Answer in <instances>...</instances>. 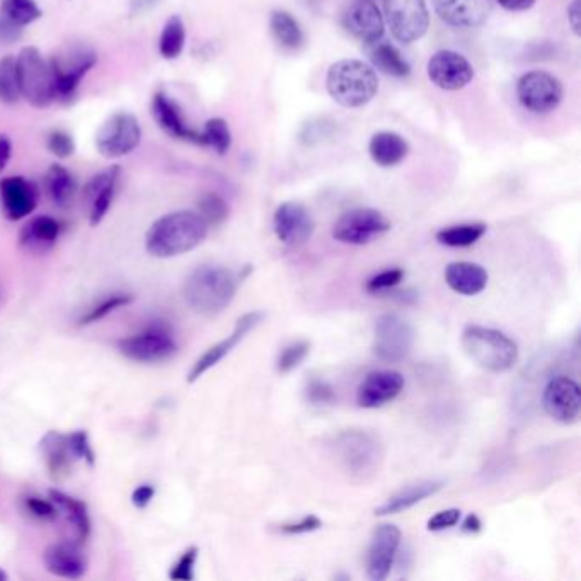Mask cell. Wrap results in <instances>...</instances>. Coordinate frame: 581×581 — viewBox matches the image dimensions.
<instances>
[{
    "instance_id": "obj_1",
    "label": "cell",
    "mask_w": 581,
    "mask_h": 581,
    "mask_svg": "<svg viewBox=\"0 0 581 581\" xmlns=\"http://www.w3.org/2000/svg\"><path fill=\"white\" fill-rule=\"evenodd\" d=\"M208 236V224L191 210L167 213L150 225L145 234V249L159 259L176 258L198 248Z\"/></svg>"
},
{
    "instance_id": "obj_2",
    "label": "cell",
    "mask_w": 581,
    "mask_h": 581,
    "mask_svg": "<svg viewBox=\"0 0 581 581\" xmlns=\"http://www.w3.org/2000/svg\"><path fill=\"white\" fill-rule=\"evenodd\" d=\"M241 280L227 266H198L186 278L183 297L198 316L217 317L232 304Z\"/></svg>"
},
{
    "instance_id": "obj_3",
    "label": "cell",
    "mask_w": 581,
    "mask_h": 581,
    "mask_svg": "<svg viewBox=\"0 0 581 581\" xmlns=\"http://www.w3.org/2000/svg\"><path fill=\"white\" fill-rule=\"evenodd\" d=\"M326 87L336 103L345 108H360L375 98L379 77L369 64L346 58L329 67Z\"/></svg>"
},
{
    "instance_id": "obj_4",
    "label": "cell",
    "mask_w": 581,
    "mask_h": 581,
    "mask_svg": "<svg viewBox=\"0 0 581 581\" xmlns=\"http://www.w3.org/2000/svg\"><path fill=\"white\" fill-rule=\"evenodd\" d=\"M462 348L479 369L493 374L512 370L518 362L515 341L498 329L471 324L462 333Z\"/></svg>"
},
{
    "instance_id": "obj_5",
    "label": "cell",
    "mask_w": 581,
    "mask_h": 581,
    "mask_svg": "<svg viewBox=\"0 0 581 581\" xmlns=\"http://www.w3.org/2000/svg\"><path fill=\"white\" fill-rule=\"evenodd\" d=\"M333 449L343 471L358 481H367L375 476L384 459L379 438L363 430L340 433L334 440Z\"/></svg>"
},
{
    "instance_id": "obj_6",
    "label": "cell",
    "mask_w": 581,
    "mask_h": 581,
    "mask_svg": "<svg viewBox=\"0 0 581 581\" xmlns=\"http://www.w3.org/2000/svg\"><path fill=\"white\" fill-rule=\"evenodd\" d=\"M48 64L55 82V99L70 103L87 72L98 64V53L87 45L77 43L55 53Z\"/></svg>"
},
{
    "instance_id": "obj_7",
    "label": "cell",
    "mask_w": 581,
    "mask_h": 581,
    "mask_svg": "<svg viewBox=\"0 0 581 581\" xmlns=\"http://www.w3.org/2000/svg\"><path fill=\"white\" fill-rule=\"evenodd\" d=\"M18 64L19 87L21 96L33 108H48L55 99V82L52 69L35 47H24L16 58Z\"/></svg>"
},
{
    "instance_id": "obj_8",
    "label": "cell",
    "mask_w": 581,
    "mask_h": 581,
    "mask_svg": "<svg viewBox=\"0 0 581 581\" xmlns=\"http://www.w3.org/2000/svg\"><path fill=\"white\" fill-rule=\"evenodd\" d=\"M178 341L166 324H150L140 333L118 341V351L132 362L161 363L178 353Z\"/></svg>"
},
{
    "instance_id": "obj_9",
    "label": "cell",
    "mask_w": 581,
    "mask_h": 581,
    "mask_svg": "<svg viewBox=\"0 0 581 581\" xmlns=\"http://www.w3.org/2000/svg\"><path fill=\"white\" fill-rule=\"evenodd\" d=\"M415 345V329L404 317L384 314L374 326L375 357L387 363L403 362Z\"/></svg>"
},
{
    "instance_id": "obj_10",
    "label": "cell",
    "mask_w": 581,
    "mask_h": 581,
    "mask_svg": "<svg viewBox=\"0 0 581 581\" xmlns=\"http://www.w3.org/2000/svg\"><path fill=\"white\" fill-rule=\"evenodd\" d=\"M384 16L392 36L404 45L421 40L430 28L426 0H384Z\"/></svg>"
},
{
    "instance_id": "obj_11",
    "label": "cell",
    "mask_w": 581,
    "mask_h": 581,
    "mask_svg": "<svg viewBox=\"0 0 581 581\" xmlns=\"http://www.w3.org/2000/svg\"><path fill=\"white\" fill-rule=\"evenodd\" d=\"M391 231V222L374 208H353L343 213L333 227V237L341 244L365 246Z\"/></svg>"
},
{
    "instance_id": "obj_12",
    "label": "cell",
    "mask_w": 581,
    "mask_h": 581,
    "mask_svg": "<svg viewBox=\"0 0 581 581\" xmlns=\"http://www.w3.org/2000/svg\"><path fill=\"white\" fill-rule=\"evenodd\" d=\"M142 140V128L132 113L120 111L104 121L96 135V149L106 159L128 156Z\"/></svg>"
},
{
    "instance_id": "obj_13",
    "label": "cell",
    "mask_w": 581,
    "mask_h": 581,
    "mask_svg": "<svg viewBox=\"0 0 581 581\" xmlns=\"http://www.w3.org/2000/svg\"><path fill=\"white\" fill-rule=\"evenodd\" d=\"M517 98L530 113L535 115L551 113L563 101V84L553 74L532 70L520 77Z\"/></svg>"
},
{
    "instance_id": "obj_14",
    "label": "cell",
    "mask_w": 581,
    "mask_h": 581,
    "mask_svg": "<svg viewBox=\"0 0 581 581\" xmlns=\"http://www.w3.org/2000/svg\"><path fill=\"white\" fill-rule=\"evenodd\" d=\"M542 408L554 421L573 425L581 415L580 384L568 375H556L542 391Z\"/></svg>"
},
{
    "instance_id": "obj_15",
    "label": "cell",
    "mask_w": 581,
    "mask_h": 581,
    "mask_svg": "<svg viewBox=\"0 0 581 581\" xmlns=\"http://www.w3.org/2000/svg\"><path fill=\"white\" fill-rule=\"evenodd\" d=\"M426 74L433 86H437L438 89L459 91L471 84L474 79V67L461 53L440 50L428 60Z\"/></svg>"
},
{
    "instance_id": "obj_16",
    "label": "cell",
    "mask_w": 581,
    "mask_h": 581,
    "mask_svg": "<svg viewBox=\"0 0 581 581\" xmlns=\"http://www.w3.org/2000/svg\"><path fill=\"white\" fill-rule=\"evenodd\" d=\"M263 319H265V312L263 311L248 312V314L239 317L234 331L225 340L219 341L217 345L210 346L202 357L193 363L188 379H186L188 384H193L202 375L207 374L208 370L213 369L215 365H219L254 328H258L259 324L263 323Z\"/></svg>"
},
{
    "instance_id": "obj_17",
    "label": "cell",
    "mask_w": 581,
    "mask_h": 581,
    "mask_svg": "<svg viewBox=\"0 0 581 581\" xmlns=\"http://www.w3.org/2000/svg\"><path fill=\"white\" fill-rule=\"evenodd\" d=\"M403 534L396 525L382 524L374 530L367 553V575L372 581H384L391 575L401 547Z\"/></svg>"
},
{
    "instance_id": "obj_18",
    "label": "cell",
    "mask_w": 581,
    "mask_h": 581,
    "mask_svg": "<svg viewBox=\"0 0 581 581\" xmlns=\"http://www.w3.org/2000/svg\"><path fill=\"white\" fill-rule=\"evenodd\" d=\"M343 28L357 40L375 45L386 33V19L374 0H357L341 16Z\"/></svg>"
},
{
    "instance_id": "obj_19",
    "label": "cell",
    "mask_w": 581,
    "mask_h": 581,
    "mask_svg": "<svg viewBox=\"0 0 581 581\" xmlns=\"http://www.w3.org/2000/svg\"><path fill=\"white\" fill-rule=\"evenodd\" d=\"M314 220L302 203L285 202L275 210L273 215V229L278 241L287 244L290 248L302 246L314 234Z\"/></svg>"
},
{
    "instance_id": "obj_20",
    "label": "cell",
    "mask_w": 581,
    "mask_h": 581,
    "mask_svg": "<svg viewBox=\"0 0 581 581\" xmlns=\"http://www.w3.org/2000/svg\"><path fill=\"white\" fill-rule=\"evenodd\" d=\"M38 198L40 191L33 181L23 176L0 179V205L7 220L18 222L29 217L38 207Z\"/></svg>"
},
{
    "instance_id": "obj_21",
    "label": "cell",
    "mask_w": 581,
    "mask_h": 581,
    "mask_svg": "<svg viewBox=\"0 0 581 581\" xmlns=\"http://www.w3.org/2000/svg\"><path fill=\"white\" fill-rule=\"evenodd\" d=\"M404 380L396 370H374L357 389V403L363 409H375L392 403L403 392Z\"/></svg>"
},
{
    "instance_id": "obj_22",
    "label": "cell",
    "mask_w": 581,
    "mask_h": 581,
    "mask_svg": "<svg viewBox=\"0 0 581 581\" xmlns=\"http://www.w3.org/2000/svg\"><path fill=\"white\" fill-rule=\"evenodd\" d=\"M495 0H433L438 18L452 28H478L486 23Z\"/></svg>"
},
{
    "instance_id": "obj_23",
    "label": "cell",
    "mask_w": 581,
    "mask_h": 581,
    "mask_svg": "<svg viewBox=\"0 0 581 581\" xmlns=\"http://www.w3.org/2000/svg\"><path fill=\"white\" fill-rule=\"evenodd\" d=\"M120 173V167L111 166L110 169H104L93 176L84 186V202L89 207V222L93 227L101 224L106 213L110 212L111 203L115 200Z\"/></svg>"
},
{
    "instance_id": "obj_24",
    "label": "cell",
    "mask_w": 581,
    "mask_h": 581,
    "mask_svg": "<svg viewBox=\"0 0 581 581\" xmlns=\"http://www.w3.org/2000/svg\"><path fill=\"white\" fill-rule=\"evenodd\" d=\"M43 564L48 573L64 580H81L89 568L86 554L75 542H55L43 553Z\"/></svg>"
},
{
    "instance_id": "obj_25",
    "label": "cell",
    "mask_w": 581,
    "mask_h": 581,
    "mask_svg": "<svg viewBox=\"0 0 581 581\" xmlns=\"http://www.w3.org/2000/svg\"><path fill=\"white\" fill-rule=\"evenodd\" d=\"M152 115L161 130L174 139L185 140L191 144L203 145L202 132H196L186 125L178 103L169 98L166 93H157L152 99Z\"/></svg>"
},
{
    "instance_id": "obj_26",
    "label": "cell",
    "mask_w": 581,
    "mask_h": 581,
    "mask_svg": "<svg viewBox=\"0 0 581 581\" xmlns=\"http://www.w3.org/2000/svg\"><path fill=\"white\" fill-rule=\"evenodd\" d=\"M40 452L45 466H47L48 474L55 483L69 478L75 462H77V457L70 449L67 433L48 432L40 440Z\"/></svg>"
},
{
    "instance_id": "obj_27",
    "label": "cell",
    "mask_w": 581,
    "mask_h": 581,
    "mask_svg": "<svg viewBox=\"0 0 581 581\" xmlns=\"http://www.w3.org/2000/svg\"><path fill=\"white\" fill-rule=\"evenodd\" d=\"M62 225L50 215H38L29 219L19 231V246L33 254H43L57 244Z\"/></svg>"
},
{
    "instance_id": "obj_28",
    "label": "cell",
    "mask_w": 581,
    "mask_h": 581,
    "mask_svg": "<svg viewBox=\"0 0 581 581\" xmlns=\"http://www.w3.org/2000/svg\"><path fill=\"white\" fill-rule=\"evenodd\" d=\"M445 483L440 479H426L420 483L409 484L399 489L396 495L387 498L386 503L375 508L377 517H387V515H397V513L406 512L409 508L415 507L421 501H425L430 496L437 495L440 489H443Z\"/></svg>"
},
{
    "instance_id": "obj_29",
    "label": "cell",
    "mask_w": 581,
    "mask_h": 581,
    "mask_svg": "<svg viewBox=\"0 0 581 581\" xmlns=\"http://www.w3.org/2000/svg\"><path fill=\"white\" fill-rule=\"evenodd\" d=\"M489 275L483 266L469 261H455L445 270V282L454 292L464 297H474L488 287Z\"/></svg>"
},
{
    "instance_id": "obj_30",
    "label": "cell",
    "mask_w": 581,
    "mask_h": 581,
    "mask_svg": "<svg viewBox=\"0 0 581 581\" xmlns=\"http://www.w3.org/2000/svg\"><path fill=\"white\" fill-rule=\"evenodd\" d=\"M48 496L57 505L60 517H64L65 522L74 529L77 541L86 542L89 539V535H91V529H93L86 503L77 500L74 496L67 495L60 489H50Z\"/></svg>"
},
{
    "instance_id": "obj_31",
    "label": "cell",
    "mask_w": 581,
    "mask_h": 581,
    "mask_svg": "<svg viewBox=\"0 0 581 581\" xmlns=\"http://www.w3.org/2000/svg\"><path fill=\"white\" fill-rule=\"evenodd\" d=\"M408 152V142L399 133L379 132L370 139L369 154L377 166H397L408 156Z\"/></svg>"
},
{
    "instance_id": "obj_32",
    "label": "cell",
    "mask_w": 581,
    "mask_h": 581,
    "mask_svg": "<svg viewBox=\"0 0 581 581\" xmlns=\"http://www.w3.org/2000/svg\"><path fill=\"white\" fill-rule=\"evenodd\" d=\"M45 190L57 207L65 208L74 200L77 183L67 167L52 164L45 174Z\"/></svg>"
},
{
    "instance_id": "obj_33",
    "label": "cell",
    "mask_w": 581,
    "mask_h": 581,
    "mask_svg": "<svg viewBox=\"0 0 581 581\" xmlns=\"http://www.w3.org/2000/svg\"><path fill=\"white\" fill-rule=\"evenodd\" d=\"M488 227L481 222L452 225L437 232V242L447 248H469L486 234Z\"/></svg>"
},
{
    "instance_id": "obj_34",
    "label": "cell",
    "mask_w": 581,
    "mask_h": 581,
    "mask_svg": "<svg viewBox=\"0 0 581 581\" xmlns=\"http://www.w3.org/2000/svg\"><path fill=\"white\" fill-rule=\"evenodd\" d=\"M370 58H372L375 69H379L384 74L392 75V77L403 79V77H408L409 72H411L408 62L391 43H375Z\"/></svg>"
},
{
    "instance_id": "obj_35",
    "label": "cell",
    "mask_w": 581,
    "mask_h": 581,
    "mask_svg": "<svg viewBox=\"0 0 581 581\" xmlns=\"http://www.w3.org/2000/svg\"><path fill=\"white\" fill-rule=\"evenodd\" d=\"M271 33L282 47L295 50L304 43V33L297 19L285 11H275L270 19Z\"/></svg>"
},
{
    "instance_id": "obj_36",
    "label": "cell",
    "mask_w": 581,
    "mask_h": 581,
    "mask_svg": "<svg viewBox=\"0 0 581 581\" xmlns=\"http://www.w3.org/2000/svg\"><path fill=\"white\" fill-rule=\"evenodd\" d=\"M186 43V28L183 19L179 16H171L167 19L162 28L161 38H159V52L162 58L174 60L183 53Z\"/></svg>"
},
{
    "instance_id": "obj_37",
    "label": "cell",
    "mask_w": 581,
    "mask_h": 581,
    "mask_svg": "<svg viewBox=\"0 0 581 581\" xmlns=\"http://www.w3.org/2000/svg\"><path fill=\"white\" fill-rule=\"evenodd\" d=\"M133 300H135V295L125 294V292L108 295V297L99 300L98 304H94L91 309H87L86 314L79 319V324L91 326V324L99 323V321H103L104 317L132 304Z\"/></svg>"
},
{
    "instance_id": "obj_38",
    "label": "cell",
    "mask_w": 581,
    "mask_h": 581,
    "mask_svg": "<svg viewBox=\"0 0 581 581\" xmlns=\"http://www.w3.org/2000/svg\"><path fill=\"white\" fill-rule=\"evenodd\" d=\"M21 98L16 58H0V103L16 104Z\"/></svg>"
},
{
    "instance_id": "obj_39",
    "label": "cell",
    "mask_w": 581,
    "mask_h": 581,
    "mask_svg": "<svg viewBox=\"0 0 581 581\" xmlns=\"http://www.w3.org/2000/svg\"><path fill=\"white\" fill-rule=\"evenodd\" d=\"M0 12L21 28L35 23L43 16L35 0H0Z\"/></svg>"
},
{
    "instance_id": "obj_40",
    "label": "cell",
    "mask_w": 581,
    "mask_h": 581,
    "mask_svg": "<svg viewBox=\"0 0 581 581\" xmlns=\"http://www.w3.org/2000/svg\"><path fill=\"white\" fill-rule=\"evenodd\" d=\"M203 145L212 147L217 154L225 156L232 145V133L224 118H212L205 123L202 132Z\"/></svg>"
},
{
    "instance_id": "obj_41",
    "label": "cell",
    "mask_w": 581,
    "mask_h": 581,
    "mask_svg": "<svg viewBox=\"0 0 581 581\" xmlns=\"http://www.w3.org/2000/svg\"><path fill=\"white\" fill-rule=\"evenodd\" d=\"M311 353V343L307 340L292 341L290 345L283 346L275 360V369L278 374H290L294 372L300 363L304 362Z\"/></svg>"
},
{
    "instance_id": "obj_42",
    "label": "cell",
    "mask_w": 581,
    "mask_h": 581,
    "mask_svg": "<svg viewBox=\"0 0 581 581\" xmlns=\"http://www.w3.org/2000/svg\"><path fill=\"white\" fill-rule=\"evenodd\" d=\"M198 210L208 225H219L229 217V205L217 193H207L200 198Z\"/></svg>"
},
{
    "instance_id": "obj_43",
    "label": "cell",
    "mask_w": 581,
    "mask_h": 581,
    "mask_svg": "<svg viewBox=\"0 0 581 581\" xmlns=\"http://www.w3.org/2000/svg\"><path fill=\"white\" fill-rule=\"evenodd\" d=\"M23 503L24 510H26L29 517L35 518L38 522L50 524V522H57L58 518H60L57 505L50 500V496L41 498L38 495H29L24 498Z\"/></svg>"
},
{
    "instance_id": "obj_44",
    "label": "cell",
    "mask_w": 581,
    "mask_h": 581,
    "mask_svg": "<svg viewBox=\"0 0 581 581\" xmlns=\"http://www.w3.org/2000/svg\"><path fill=\"white\" fill-rule=\"evenodd\" d=\"M198 547H188L185 553L179 556L178 561L169 570V580L193 581L195 580V566L198 561Z\"/></svg>"
},
{
    "instance_id": "obj_45",
    "label": "cell",
    "mask_w": 581,
    "mask_h": 581,
    "mask_svg": "<svg viewBox=\"0 0 581 581\" xmlns=\"http://www.w3.org/2000/svg\"><path fill=\"white\" fill-rule=\"evenodd\" d=\"M404 270L401 268H391V270L380 271L377 275L370 278L367 285H365V290L369 294H386L389 290H394V288L399 285V283L404 280Z\"/></svg>"
},
{
    "instance_id": "obj_46",
    "label": "cell",
    "mask_w": 581,
    "mask_h": 581,
    "mask_svg": "<svg viewBox=\"0 0 581 581\" xmlns=\"http://www.w3.org/2000/svg\"><path fill=\"white\" fill-rule=\"evenodd\" d=\"M67 438H69L70 449L77 457V461H84L93 467L96 464V454H94L93 445H91L87 432L75 430V432L67 433Z\"/></svg>"
},
{
    "instance_id": "obj_47",
    "label": "cell",
    "mask_w": 581,
    "mask_h": 581,
    "mask_svg": "<svg viewBox=\"0 0 581 581\" xmlns=\"http://www.w3.org/2000/svg\"><path fill=\"white\" fill-rule=\"evenodd\" d=\"M47 149L58 159H67L75 152V142L72 139V135L64 132V130H53L48 135Z\"/></svg>"
},
{
    "instance_id": "obj_48",
    "label": "cell",
    "mask_w": 581,
    "mask_h": 581,
    "mask_svg": "<svg viewBox=\"0 0 581 581\" xmlns=\"http://www.w3.org/2000/svg\"><path fill=\"white\" fill-rule=\"evenodd\" d=\"M305 397L312 404H331L336 396L326 380L312 379L305 387Z\"/></svg>"
},
{
    "instance_id": "obj_49",
    "label": "cell",
    "mask_w": 581,
    "mask_h": 581,
    "mask_svg": "<svg viewBox=\"0 0 581 581\" xmlns=\"http://www.w3.org/2000/svg\"><path fill=\"white\" fill-rule=\"evenodd\" d=\"M459 520H461V510L459 508H449V510H443V512H438L437 515H433L428 520L426 529L430 530V532L452 529V527L459 524Z\"/></svg>"
},
{
    "instance_id": "obj_50",
    "label": "cell",
    "mask_w": 581,
    "mask_h": 581,
    "mask_svg": "<svg viewBox=\"0 0 581 581\" xmlns=\"http://www.w3.org/2000/svg\"><path fill=\"white\" fill-rule=\"evenodd\" d=\"M321 527H323L321 518L316 517V515H305V517L300 518L299 522L282 525L280 532L287 535L311 534Z\"/></svg>"
},
{
    "instance_id": "obj_51",
    "label": "cell",
    "mask_w": 581,
    "mask_h": 581,
    "mask_svg": "<svg viewBox=\"0 0 581 581\" xmlns=\"http://www.w3.org/2000/svg\"><path fill=\"white\" fill-rule=\"evenodd\" d=\"M23 28L0 12V45H12L21 40Z\"/></svg>"
},
{
    "instance_id": "obj_52",
    "label": "cell",
    "mask_w": 581,
    "mask_h": 581,
    "mask_svg": "<svg viewBox=\"0 0 581 581\" xmlns=\"http://www.w3.org/2000/svg\"><path fill=\"white\" fill-rule=\"evenodd\" d=\"M154 498H156V488L152 484H140L133 489L132 505L139 510H144V508L149 507Z\"/></svg>"
},
{
    "instance_id": "obj_53",
    "label": "cell",
    "mask_w": 581,
    "mask_h": 581,
    "mask_svg": "<svg viewBox=\"0 0 581 581\" xmlns=\"http://www.w3.org/2000/svg\"><path fill=\"white\" fill-rule=\"evenodd\" d=\"M503 9L512 12L529 11L534 6L535 0H495Z\"/></svg>"
},
{
    "instance_id": "obj_54",
    "label": "cell",
    "mask_w": 581,
    "mask_h": 581,
    "mask_svg": "<svg viewBox=\"0 0 581 581\" xmlns=\"http://www.w3.org/2000/svg\"><path fill=\"white\" fill-rule=\"evenodd\" d=\"M12 144L7 135H0V174L11 161Z\"/></svg>"
},
{
    "instance_id": "obj_55",
    "label": "cell",
    "mask_w": 581,
    "mask_h": 581,
    "mask_svg": "<svg viewBox=\"0 0 581 581\" xmlns=\"http://www.w3.org/2000/svg\"><path fill=\"white\" fill-rule=\"evenodd\" d=\"M568 23L575 35H580V0H573L568 7Z\"/></svg>"
},
{
    "instance_id": "obj_56",
    "label": "cell",
    "mask_w": 581,
    "mask_h": 581,
    "mask_svg": "<svg viewBox=\"0 0 581 581\" xmlns=\"http://www.w3.org/2000/svg\"><path fill=\"white\" fill-rule=\"evenodd\" d=\"M483 529V524H481V520H479L478 515L476 513H471V515H467L464 518V522H462V530L466 532V534H478Z\"/></svg>"
},
{
    "instance_id": "obj_57",
    "label": "cell",
    "mask_w": 581,
    "mask_h": 581,
    "mask_svg": "<svg viewBox=\"0 0 581 581\" xmlns=\"http://www.w3.org/2000/svg\"><path fill=\"white\" fill-rule=\"evenodd\" d=\"M389 292H391L389 295H391L392 299L399 300L401 304H413L418 299V294H416L415 290H411V288H408V290H399V292L389 290Z\"/></svg>"
},
{
    "instance_id": "obj_58",
    "label": "cell",
    "mask_w": 581,
    "mask_h": 581,
    "mask_svg": "<svg viewBox=\"0 0 581 581\" xmlns=\"http://www.w3.org/2000/svg\"><path fill=\"white\" fill-rule=\"evenodd\" d=\"M157 0H130V11L132 14H142L156 6Z\"/></svg>"
},
{
    "instance_id": "obj_59",
    "label": "cell",
    "mask_w": 581,
    "mask_h": 581,
    "mask_svg": "<svg viewBox=\"0 0 581 581\" xmlns=\"http://www.w3.org/2000/svg\"><path fill=\"white\" fill-rule=\"evenodd\" d=\"M7 580H9V575H7V571L2 570V568H0V581H7Z\"/></svg>"
},
{
    "instance_id": "obj_60",
    "label": "cell",
    "mask_w": 581,
    "mask_h": 581,
    "mask_svg": "<svg viewBox=\"0 0 581 581\" xmlns=\"http://www.w3.org/2000/svg\"><path fill=\"white\" fill-rule=\"evenodd\" d=\"M4 299H6V295H4V290H2V285H0V307L4 305Z\"/></svg>"
}]
</instances>
